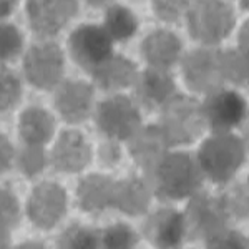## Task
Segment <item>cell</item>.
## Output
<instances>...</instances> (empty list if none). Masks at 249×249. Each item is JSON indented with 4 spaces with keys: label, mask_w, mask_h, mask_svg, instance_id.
<instances>
[{
    "label": "cell",
    "mask_w": 249,
    "mask_h": 249,
    "mask_svg": "<svg viewBox=\"0 0 249 249\" xmlns=\"http://www.w3.org/2000/svg\"><path fill=\"white\" fill-rule=\"evenodd\" d=\"M203 173L196 158L190 153H168L150 173L146 179L150 190L158 198L176 201L199 191Z\"/></svg>",
    "instance_id": "6da1fadb"
},
{
    "label": "cell",
    "mask_w": 249,
    "mask_h": 249,
    "mask_svg": "<svg viewBox=\"0 0 249 249\" xmlns=\"http://www.w3.org/2000/svg\"><path fill=\"white\" fill-rule=\"evenodd\" d=\"M244 160V143L234 135L223 133L208 138L199 148L196 161L203 176L214 183L230 181Z\"/></svg>",
    "instance_id": "7a4b0ae2"
},
{
    "label": "cell",
    "mask_w": 249,
    "mask_h": 249,
    "mask_svg": "<svg viewBox=\"0 0 249 249\" xmlns=\"http://www.w3.org/2000/svg\"><path fill=\"white\" fill-rule=\"evenodd\" d=\"M161 130L171 144H190L203 133L201 103L184 95H175L161 107Z\"/></svg>",
    "instance_id": "3957f363"
},
{
    "label": "cell",
    "mask_w": 249,
    "mask_h": 249,
    "mask_svg": "<svg viewBox=\"0 0 249 249\" xmlns=\"http://www.w3.org/2000/svg\"><path fill=\"white\" fill-rule=\"evenodd\" d=\"M186 12L191 37L204 45L219 43L234 27V12L226 2H193Z\"/></svg>",
    "instance_id": "277c9868"
},
{
    "label": "cell",
    "mask_w": 249,
    "mask_h": 249,
    "mask_svg": "<svg viewBox=\"0 0 249 249\" xmlns=\"http://www.w3.org/2000/svg\"><path fill=\"white\" fill-rule=\"evenodd\" d=\"M186 236L191 239H211L226 230L228 210L223 196H213L208 193L193 195L186 213H183Z\"/></svg>",
    "instance_id": "5b68a950"
},
{
    "label": "cell",
    "mask_w": 249,
    "mask_h": 249,
    "mask_svg": "<svg viewBox=\"0 0 249 249\" xmlns=\"http://www.w3.org/2000/svg\"><path fill=\"white\" fill-rule=\"evenodd\" d=\"M23 73L34 87L52 90L63 75V52L57 43H35L23 57Z\"/></svg>",
    "instance_id": "8992f818"
},
{
    "label": "cell",
    "mask_w": 249,
    "mask_h": 249,
    "mask_svg": "<svg viewBox=\"0 0 249 249\" xmlns=\"http://www.w3.org/2000/svg\"><path fill=\"white\" fill-rule=\"evenodd\" d=\"M70 53L78 67L93 73L113 55V40L103 27L91 23L80 25L70 35Z\"/></svg>",
    "instance_id": "52a82bcc"
},
{
    "label": "cell",
    "mask_w": 249,
    "mask_h": 249,
    "mask_svg": "<svg viewBox=\"0 0 249 249\" xmlns=\"http://www.w3.org/2000/svg\"><path fill=\"white\" fill-rule=\"evenodd\" d=\"M96 123L110 138L131 140L142 128V116L128 96L116 95L100 103L96 110Z\"/></svg>",
    "instance_id": "ba28073f"
},
{
    "label": "cell",
    "mask_w": 249,
    "mask_h": 249,
    "mask_svg": "<svg viewBox=\"0 0 249 249\" xmlns=\"http://www.w3.org/2000/svg\"><path fill=\"white\" fill-rule=\"evenodd\" d=\"M204 126L211 128L214 135L228 133L236 128L246 116V103L239 93L226 88L213 91L201 103Z\"/></svg>",
    "instance_id": "9c48e42d"
},
{
    "label": "cell",
    "mask_w": 249,
    "mask_h": 249,
    "mask_svg": "<svg viewBox=\"0 0 249 249\" xmlns=\"http://www.w3.org/2000/svg\"><path fill=\"white\" fill-rule=\"evenodd\" d=\"M183 75L186 85L195 91L210 95L224 88V78L219 65V50L198 48L183 60Z\"/></svg>",
    "instance_id": "30bf717a"
},
{
    "label": "cell",
    "mask_w": 249,
    "mask_h": 249,
    "mask_svg": "<svg viewBox=\"0 0 249 249\" xmlns=\"http://www.w3.org/2000/svg\"><path fill=\"white\" fill-rule=\"evenodd\" d=\"M78 3L75 0H30L27 15L37 35L52 37L77 15Z\"/></svg>",
    "instance_id": "8fae6325"
},
{
    "label": "cell",
    "mask_w": 249,
    "mask_h": 249,
    "mask_svg": "<svg viewBox=\"0 0 249 249\" xmlns=\"http://www.w3.org/2000/svg\"><path fill=\"white\" fill-rule=\"evenodd\" d=\"M67 211V195L57 183L45 181L34 188L29 199V218L37 228L50 230Z\"/></svg>",
    "instance_id": "7c38bea8"
},
{
    "label": "cell",
    "mask_w": 249,
    "mask_h": 249,
    "mask_svg": "<svg viewBox=\"0 0 249 249\" xmlns=\"http://www.w3.org/2000/svg\"><path fill=\"white\" fill-rule=\"evenodd\" d=\"M143 231L156 249H178L186 239L183 213L171 208H163L148 216Z\"/></svg>",
    "instance_id": "4fadbf2b"
},
{
    "label": "cell",
    "mask_w": 249,
    "mask_h": 249,
    "mask_svg": "<svg viewBox=\"0 0 249 249\" xmlns=\"http://www.w3.org/2000/svg\"><path fill=\"white\" fill-rule=\"evenodd\" d=\"M55 107L65 122H85L93 108V88L87 82L68 80L55 91Z\"/></svg>",
    "instance_id": "5bb4252c"
},
{
    "label": "cell",
    "mask_w": 249,
    "mask_h": 249,
    "mask_svg": "<svg viewBox=\"0 0 249 249\" xmlns=\"http://www.w3.org/2000/svg\"><path fill=\"white\" fill-rule=\"evenodd\" d=\"M130 153L135 161L143 168L144 173H150L161 160L170 153V143L161 130V126L150 124L140 128L130 140Z\"/></svg>",
    "instance_id": "9a60e30c"
},
{
    "label": "cell",
    "mask_w": 249,
    "mask_h": 249,
    "mask_svg": "<svg viewBox=\"0 0 249 249\" xmlns=\"http://www.w3.org/2000/svg\"><path fill=\"white\" fill-rule=\"evenodd\" d=\"M53 166L60 171L77 173L90 163V146L78 131H63L52 151Z\"/></svg>",
    "instance_id": "2e32d148"
},
{
    "label": "cell",
    "mask_w": 249,
    "mask_h": 249,
    "mask_svg": "<svg viewBox=\"0 0 249 249\" xmlns=\"http://www.w3.org/2000/svg\"><path fill=\"white\" fill-rule=\"evenodd\" d=\"M143 58L156 70H164L175 65L181 53V42L173 32L156 30L142 43Z\"/></svg>",
    "instance_id": "e0dca14e"
},
{
    "label": "cell",
    "mask_w": 249,
    "mask_h": 249,
    "mask_svg": "<svg viewBox=\"0 0 249 249\" xmlns=\"http://www.w3.org/2000/svg\"><path fill=\"white\" fill-rule=\"evenodd\" d=\"M136 88L143 105L153 110V108H161L168 100L175 96L176 85L168 71L150 68L138 75Z\"/></svg>",
    "instance_id": "ac0fdd59"
},
{
    "label": "cell",
    "mask_w": 249,
    "mask_h": 249,
    "mask_svg": "<svg viewBox=\"0 0 249 249\" xmlns=\"http://www.w3.org/2000/svg\"><path fill=\"white\" fill-rule=\"evenodd\" d=\"M150 196L151 190L148 183L142 178L131 176V178L115 183L111 206L118 208L120 211L130 216H138L146 211L150 204Z\"/></svg>",
    "instance_id": "d6986e66"
},
{
    "label": "cell",
    "mask_w": 249,
    "mask_h": 249,
    "mask_svg": "<svg viewBox=\"0 0 249 249\" xmlns=\"http://www.w3.org/2000/svg\"><path fill=\"white\" fill-rule=\"evenodd\" d=\"M96 85L103 90H120V88L131 87L138 80V68L133 62L122 55H111L103 65L93 71Z\"/></svg>",
    "instance_id": "ffe728a7"
},
{
    "label": "cell",
    "mask_w": 249,
    "mask_h": 249,
    "mask_svg": "<svg viewBox=\"0 0 249 249\" xmlns=\"http://www.w3.org/2000/svg\"><path fill=\"white\" fill-rule=\"evenodd\" d=\"M115 181L103 175H88L78 184V204L83 211L98 213L111 206Z\"/></svg>",
    "instance_id": "44dd1931"
},
{
    "label": "cell",
    "mask_w": 249,
    "mask_h": 249,
    "mask_svg": "<svg viewBox=\"0 0 249 249\" xmlns=\"http://www.w3.org/2000/svg\"><path fill=\"white\" fill-rule=\"evenodd\" d=\"M20 136L25 144L43 146L53 135L55 120L47 110L38 107H30L20 116Z\"/></svg>",
    "instance_id": "7402d4cb"
},
{
    "label": "cell",
    "mask_w": 249,
    "mask_h": 249,
    "mask_svg": "<svg viewBox=\"0 0 249 249\" xmlns=\"http://www.w3.org/2000/svg\"><path fill=\"white\" fill-rule=\"evenodd\" d=\"M105 32L111 40H128L138 29V18L130 9L123 5H111L105 15Z\"/></svg>",
    "instance_id": "603a6c76"
},
{
    "label": "cell",
    "mask_w": 249,
    "mask_h": 249,
    "mask_svg": "<svg viewBox=\"0 0 249 249\" xmlns=\"http://www.w3.org/2000/svg\"><path fill=\"white\" fill-rule=\"evenodd\" d=\"M219 65L224 82H231L234 85H243L248 80V53L241 50L219 52Z\"/></svg>",
    "instance_id": "cb8c5ba5"
},
{
    "label": "cell",
    "mask_w": 249,
    "mask_h": 249,
    "mask_svg": "<svg viewBox=\"0 0 249 249\" xmlns=\"http://www.w3.org/2000/svg\"><path fill=\"white\" fill-rule=\"evenodd\" d=\"M58 249H98L100 232L87 226L73 224L58 238Z\"/></svg>",
    "instance_id": "d4e9b609"
},
{
    "label": "cell",
    "mask_w": 249,
    "mask_h": 249,
    "mask_svg": "<svg viewBox=\"0 0 249 249\" xmlns=\"http://www.w3.org/2000/svg\"><path fill=\"white\" fill-rule=\"evenodd\" d=\"M138 244V234L124 223H116L100 232L102 249H135Z\"/></svg>",
    "instance_id": "484cf974"
},
{
    "label": "cell",
    "mask_w": 249,
    "mask_h": 249,
    "mask_svg": "<svg viewBox=\"0 0 249 249\" xmlns=\"http://www.w3.org/2000/svg\"><path fill=\"white\" fill-rule=\"evenodd\" d=\"M22 98V83L12 70L0 67V113L18 105Z\"/></svg>",
    "instance_id": "4316f807"
},
{
    "label": "cell",
    "mask_w": 249,
    "mask_h": 249,
    "mask_svg": "<svg viewBox=\"0 0 249 249\" xmlns=\"http://www.w3.org/2000/svg\"><path fill=\"white\" fill-rule=\"evenodd\" d=\"M23 47L22 34L10 23H0V62L17 57Z\"/></svg>",
    "instance_id": "83f0119b"
},
{
    "label": "cell",
    "mask_w": 249,
    "mask_h": 249,
    "mask_svg": "<svg viewBox=\"0 0 249 249\" xmlns=\"http://www.w3.org/2000/svg\"><path fill=\"white\" fill-rule=\"evenodd\" d=\"M45 166V151L38 144H25L18 153V168L23 175L35 176Z\"/></svg>",
    "instance_id": "f1b7e54d"
},
{
    "label": "cell",
    "mask_w": 249,
    "mask_h": 249,
    "mask_svg": "<svg viewBox=\"0 0 249 249\" xmlns=\"http://www.w3.org/2000/svg\"><path fill=\"white\" fill-rule=\"evenodd\" d=\"M20 221V204L14 193L0 188V230L9 231Z\"/></svg>",
    "instance_id": "f546056e"
},
{
    "label": "cell",
    "mask_w": 249,
    "mask_h": 249,
    "mask_svg": "<svg viewBox=\"0 0 249 249\" xmlns=\"http://www.w3.org/2000/svg\"><path fill=\"white\" fill-rule=\"evenodd\" d=\"M223 201L226 204L228 214H234L238 218H244L248 214V186L241 184L234 190L223 196Z\"/></svg>",
    "instance_id": "4dcf8cb0"
},
{
    "label": "cell",
    "mask_w": 249,
    "mask_h": 249,
    "mask_svg": "<svg viewBox=\"0 0 249 249\" xmlns=\"http://www.w3.org/2000/svg\"><path fill=\"white\" fill-rule=\"evenodd\" d=\"M208 249H248V239L241 232L224 230L206 241Z\"/></svg>",
    "instance_id": "1f68e13d"
},
{
    "label": "cell",
    "mask_w": 249,
    "mask_h": 249,
    "mask_svg": "<svg viewBox=\"0 0 249 249\" xmlns=\"http://www.w3.org/2000/svg\"><path fill=\"white\" fill-rule=\"evenodd\" d=\"M188 2H179V0H160V2H153L155 14L161 20L166 22H175L181 17V14L188 10Z\"/></svg>",
    "instance_id": "d6a6232c"
},
{
    "label": "cell",
    "mask_w": 249,
    "mask_h": 249,
    "mask_svg": "<svg viewBox=\"0 0 249 249\" xmlns=\"http://www.w3.org/2000/svg\"><path fill=\"white\" fill-rule=\"evenodd\" d=\"M14 161V148L5 135L0 133V173L7 171Z\"/></svg>",
    "instance_id": "836d02e7"
},
{
    "label": "cell",
    "mask_w": 249,
    "mask_h": 249,
    "mask_svg": "<svg viewBox=\"0 0 249 249\" xmlns=\"http://www.w3.org/2000/svg\"><path fill=\"white\" fill-rule=\"evenodd\" d=\"M100 160H102L105 164H115L122 160V150L120 146L113 142L105 143L102 148H100Z\"/></svg>",
    "instance_id": "e575fe53"
},
{
    "label": "cell",
    "mask_w": 249,
    "mask_h": 249,
    "mask_svg": "<svg viewBox=\"0 0 249 249\" xmlns=\"http://www.w3.org/2000/svg\"><path fill=\"white\" fill-rule=\"evenodd\" d=\"M15 5H17V3L12 2V0H0V18L10 15L12 12H14Z\"/></svg>",
    "instance_id": "d590c367"
},
{
    "label": "cell",
    "mask_w": 249,
    "mask_h": 249,
    "mask_svg": "<svg viewBox=\"0 0 249 249\" xmlns=\"http://www.w3.org/2000/svg\"><path fill=\"white\" fill-rule=\"evenodd\" d=\"M0 249H10V236L5 230H0Z\"/></svg>",
    "instance_id": "8d00e7d4"
},
{
    "label": "cell",
    "mask_w": 249,
    "mask_h": 249,
    "mask_svg": "<svg viewBox=\"0 0 249 249\" xmlns=\"http://www.w3.org/2000/svg\"><path fill=\"white\" fill-rule=\"evenodd\" d=\"M14 249H45V246H43L42 243H37V241H29V243L18 244V246Z\"/></svg>",
    "instance_id": "74e56055"
}]
</instances>
